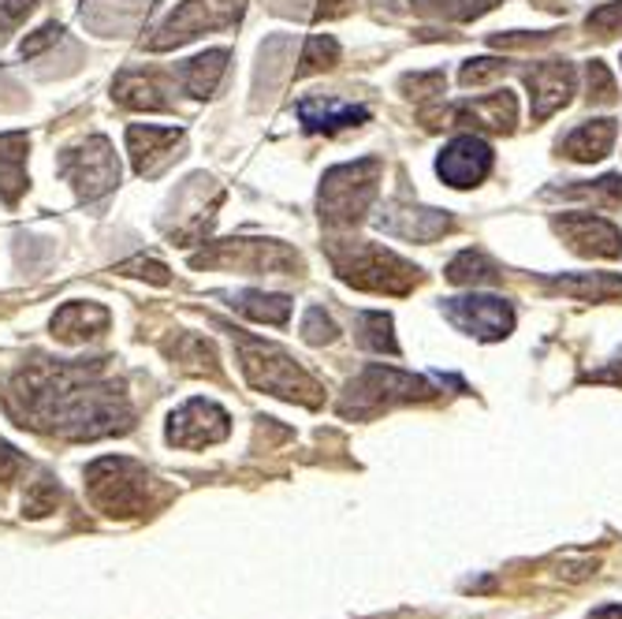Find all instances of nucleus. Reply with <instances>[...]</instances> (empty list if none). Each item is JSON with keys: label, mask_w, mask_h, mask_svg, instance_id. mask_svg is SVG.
Segmentation results:
<instances>
[{"label": "nucleus", "mask_w": 622, "mask_h": 619, "mask_svg": "<svg viewBox=\"0 0 622 619\" xmlns=\"http://www.w3.org/2000/svg\"><path fill=\"white\" fill-rule=\"evenodd\" d=\"M4 407L23 429L64 440H97L131 429V403L105 373V362H42L4 392Z\"/></svg>", "instance_id": "f257e3e1"}, {"label": "nucleus", "mask_w": 622, "mask_h": 619, "mask_svg": "<svg viewBox=\"0 0 622 619\" xmlns=\"http://www.w3.org/2000/svg\"><path fill=\"white\" fill-rule=\"evenodd\" d=\"M329 262L343 284L369 295H410L421 284V269L380 243L329 239Z\"/></svg>", "instance_id": "f03ea898"}, {"label": "nucleus", "mask_w": 622, "mask_h": 619, "mask_svg": "<svg viewBox=\"0 0 622 619\" xmlns=\"http://www.w3.org/2000/svg\"><path fill=\"white\" fill-rule=\"evenodd\" d=\"M235 348H239V366L250 388L269 392V396H280L288 403H302V407H321L324 388L283 348L246 337V332H235Z\"/></svg>", "instance_id": "7ed1b4c3"}, {"label": "nucleus", "mask_w": 622, "mask_h": 619, "mask_svg": "<svg viewBox=\"0 0 622 619\" xmlns=\"http://www.w3.org/2000/svg\"><path fill=\"white\" fill-rule=\"evenodd\" d=\"M157 478L127 456H105L86 467V497L112 519H135L153 508Z\"/></svg>", "instance_id": "20e7f679"}, {"label": "nucleus", "mask_w": 622, "mask_h": 619, "mask_svg": "<svg viewBox=\"0 0 622 619\" xmlns=\"http://www.w3.org/2000/svg\"><path fill=\"white\" fill-rule=\"evenodd\" d=\"M380 172H384L380 157H362V161L335 164V169L324 172L318 191L321 221L329 228H354L358 221H365V213L377 202Z\"/></svg>", "instance_id": "39448f33"}, {"label": "nucleus", "mask_w": 622, "mask_h": 619, "mask_svg": "<svg viewBox=\"0 0 622 619\" xmlns=\"http://www.w3.org/2000/svg\"><path fill=\"white\" fill-rule=\"evenodd\" d=\"M432 396H437V388H432L426 377L407 373L399 366L373 362V366H365L340 396V415L362 421V418H377L384 410L399 407V403H426Z\"/></svg>", "instance_id": "423d86ee"}, {"label": "nucleus", "mask_w": 622, "mask_h": 619, "mask_svg": "<svg viewBox=\"0 0 622 619\" xmlns=\"http://www.w3.org/2000/svg\"><path fill=\"white\" fill-rule=\"evenodd\" d=\"M61 175L75 186V194L83 202L105 199L108 191H116L120 183V161H116V150L105 135H90L72 150L61 153Z\"/></svg>", "instance_id": "0eeeda50"}, {"label": "nucleus", "mask_w": 622, "mask_h": 619, "mask_svg": "<svg viewBox=\"0 0 622 619\" xmlns=\"http://www.w3.org/2000/svg\"><path fill=\"white\" fill-rule=\"evenodd\" d=\"M197 269L202 265H228V269L246 273H272V277H294L302 269V258L291 247L276 239H221L210 250L191 258Z\"/></svg>", "instance_id": "6e6552de"}, {"label": "nucleus", "mask_w": 622, "mask_h": 619, "mask_svg": "<svg viewBox=\"0 0 622 619\" xmlns=\"http://www.w3.org/2000/svg\"><path fill=\"white\" fill-rule=\"evenodd\" d=\"M239 15H243V0H183V4L157 26V34L150 38V49L153 53H164V49L186 45L205 31H224V26H232Z\"/></svg>", "instance_id": "1a4fd4ad"}, {"label": "nucleus", "mask_w": 622, "mask_h": 619, "mask_svg": "<svg viewBox=\"0 0 622 619\" xmlns=\"http://www.w3.org/2000/svg\"><path fill=\"white\" fill-rule=\"evenodd\" d=\"M440 310L451 325L473 340L496 343L515 332V307L503 295H481V291L455 295V299H443Z\"/></svg>", "instance_id": "9d476101"}, {"label": "nucleus", "mask_w": 622, "mask_h": 619, "mask_svg": "<svg viewBox=\"0 0 622 619\" xmlns=\"http://www.w3.org/2000/svg\"><path fill=\"white\" fill-rule=\"evenodd\" d=\"M232 434V418L221 403L213 399H186L180 410L168 418V440L175 448H210L221 445Z\"/></svg>", "instance_id": "9b49d317"}, {"label": "nucleus", "mask_w": 622, "mask_h": 619, "mask_svg": "<svg viewBox=\"0 0 622 619\" xmlns=\"http://www.w3.org/2000/svg\"><path fill=\"white\" fill-rule=\"evenodd\" d=\"M551 228L578 258H619L622 232L600 213H562L551 221Z\"/></svg>", "instance_id": "f8f14e48"}, {"label": "nucleus", "mask_w": 622, "mask_h": 619, "mask_svg": "<svg viewBox=\"0 0 622 619\" xmlns=\"http://www.w3.org/2000/svg\"><path fill=\"white\" fill-rule=\"evenodd\" d=\"M526 86H529L533 124H545L548 116H556L562 105H570V97L578 94V72L570 61L533 64L526 72Z\"/></svg>", "instance_id": "ddd939ff"}, {"label": "nucleus", "mask_w": 622, "mask_h": 619, "mask_svg": "<svg viewBox=\"0 0 622 619\" xmlns=\"http://www.w3.org/2000/svg\"><path fill=\"white\" fill-rule=\"evenodd\" d=\"M492 172V146L481 135H455L437 157V175L455 191H470Z\"/></svg>", "instance_id": "4468645a"}, {"label": "nucleus", "mask_w": 622, "mask_h": 619, "mask_svg": "<svg viewBox=\"0 0 622 619\" xmlns=\"http://www.w3.org/2000/svg\"><path fill=\"white\" fill-rule=\"evenodd\" d=\"M377 228L395 239H410V243H432L440 235H448L455 228L448 210H429V205H410V202H392L384 205V213L377 217Z\"/></svg>", "instance_id": "2eb2a0df"}, {"label": "nucleus", "mask_w": 622, "mask_h": 619, "mask_svg": "<svg viewBox=\"0 0 622 619\" xmlns=\"http://www.w3.org/2000/svg\"><path fill=\"white\" fill-rule=\"evenodd\" d=\"M443 127H478V131H496L511 135L518 124V102L511 90H496L478 102H459L440 113Z\"/></svg>", "instance_id": "dca6fc26"}, {"label": "nucleus", "mask_w": 622, "mask_h": 619, "mask_svg": "<svg viewBox=\"0 0 622 619\" xmlns=\"http://www.w3.org/2000/svg\"><path fill=\"white\" fill-rule=\"evenodd\" d=\"M183 142L180 127H153V124H131L127 127V153L138 175H157L175 157V146Z\"/></svg>", "instance_id": "f3484780"}, {"label": "nucleus", "mask_w": 622, "mask_h": 619, "mask_svg": "<svg viewBox=\"0 0 622 619\" xmlns=\"http://www.w3.org/2000/svg\"><path fill=\"white\" fill-rule=\"evenodd\" d=\"M294 113H299V120L310 135H335V131H347V127H358L369 120L365 105L340 102V97H329V94L302 97Z\"/></svg>", "instance_id": "a211bd4d"}, {"label": "nucleus", "mask_w": 622, "mask_h": 619, "mask_svg": "<svg viewBox=\"0 0 622 619\" xmlns=\"http://www.w3.org/2000/svg\"><path fill=\"white\" fill-rule=\"evenodd\" d=\"M168 78L161 72H142V67H127V72L112 83V97L124 109L135 113H164L172 109V97H168Z\"/></svg>", "instance_id": "6ab92c4d"}, {"label": "nucleus", "mask_w": 622, "mask_h": 619, "mask_svg": "<svg viewBox=\"0 0 622 619\" xmlns=\"http://www.w3.org/2000/svg\"><path fill=\"white\" fill-rule=\"evenodd\" d=\"M150 0H90L83 8V23L101 38H124L138 31Z\"/></svg>", "instance_id": "aec40b11"}, {"label": "nucleus", "mask_w": 622, "mask_h": 619, "mask_svg": "<svg viewBox=\"0 0 622 619\" xmlns=\"http://www.w3.org/2000/svg\"><path fill=\"white\" fill-rule=\"evenodd\" d=\"M615 135H619L615 120L600 116V120L578 124L575 131H570L567 139L559 142V150H562V157H570V161H578V164L604 161V157L611 153V146H615Z\"/></svg>", "instance_id": "412c9836"}, {"label": "nucleus", "mask_w": 622, "mask_h": 619, "mask_svg": "<svg viewBox=\"0 0 622 619\" xmlns=\"http://www.w3.org/2000/svg\"><path fill=\"white\" fill-rule=\"evenodd\" d=\"M108 329V310L97 302H64L53 318V337L61 343H86Z\"/></svg>", "instance_id": "4be33fe9"}, {"label": "nucleus", "mask_w": 622, "mask_h": 619, "mask_svg": "<svg viewBox=\"0 0 622 619\" xmlns=\"http://www.w3.org/2000/svg\"><path fill=\"white\" fill-rule=\"evenodd\" d=\"M26 150H31L26 131L0 135V199L8 205H15L26 191Z\"/></svg>", "instance_id": "5701e85b"}, {"label": "nucleus", "mask_w": 622, "mask_h": 619, "mask_svg": "<svg viewBox=\"0 0 622 619\" xmlns=\"http://www.w3.org/2000/svg\"><path fill=\"white\" fill-rule=\"evenodd\" d=\"M548 291L570 295L581 302H608L622 299V277L619 273H570V277H545Z\"/></svg>", "instance_id": "b1692460"}, {"label": "nucleus", "mask_w": 622, "mask_h": 619, "mask_svg": "<svg viewBox=\"0 0 622 619\" xmlns=\"http://www.w3.org/2000/svg\"><path fill=\"white\" fill-rule=\"evenodd\" d=\"M224 67H228V49H210L180 67V86L191 97H213L224 78Z\"/></svg>", "instance_id": "393cba45"}, {"label": "nucleus", "mask_w": 622, "mask_h": 619, "mask_svg": "<svg viewBox=\"0 0 622 619\" xmlns=\"http://www.w3.org/2000/svg\"><path fill=\"white\" fill-rule=\"evenodd\" d=\"M232 310H239L243 318L265 321V325H288L291 318V299L288 295H272V291H232Z\"/></svg>", "instance_id": "a878e982"}, {"label": "nucleus", "mask_w": 622, "mask_h": 619, "mask_svg": "<svg viewBox=\"0 0 622 619\" xmlns=\"http://www.w3.org/2000/svg\"><path fill=\"white\" fill-rule=\"evenodd\" d=\"M354 332L365 351L377 355H399V340H395V321L384 310H358L354 313Z\"/></svg>", "instance_id": "bb28decb"}, {"label": "nucleus", "mask_w": 622, "mask_h": 619, "mask_svg": "<svg viewBox=\"0 0 622 619\" xmlns=\"http://www.w3.org/2000/svg\"><path fill=\"white\" fill-rule=\"evenodd\" d=\"M545 199H586L600 210H619L622 205V175L611 172L592 183H570V186H548Z\"/></svg>", "instance_id": "cd10ccee"}, {"label": "nucleus", "mask_w": 622, "mask_h": 619, "mask_svg": "<svg viewBox=\"0 0 622 619\" xmlns=\"http://www.w3.org/2000/svg\"><path fill=\"white\" fill-rule=\"evenodd\" d=\"M448 280L459 288H481V284H500V269L481 250H462L448 262Z\"/></svg>", "instance_id": "c85d7f7f"}, {"label": "nucleus", "mask_w": 622, "mask_h": 619, "mask_svg": "<svg viewBox=\"0 0 622 619\" xmlns=\"http://www.w3.org/2000/svg\"><path fill=\"white\" fill-rule=\"evenodd\" d=\"M168 351H172V359L180 362L186 373H210V377H216V373H221V366H216L213 343L202 340V337H194V332H183L180 343H172Z\"/></svg>", "instance_id": "c756f323"}, {"label": "nucleus", "mask_w": 622, "mask_h": 619, "mask_svg": "<svg viewBox=\"0 0 622 619\" xmlns=\"http://www.w3.org/2000/svg\"><path fill=\"white\" fill-rule=\"evenodd\" d=\"M335 64H340V42H335L332 34H310L302 45V56H299L294 75L305 78V75L329 72V67H335Z\"/></svg>", "instance_id": "7c9ffc66"}, {"label": "nucleus", "mask_w": 622, "mask_h": 619, "mask_svg": "<svg viewBox=\"0 0 622 619\" xmlns=\"http://www.w3.org/2000/svg\"><path fill=\"white\" fill-rule=\"evenodd\" d=\"M500 0H414L421 15H437V19H451V23H470V19L492 12Z\"/></svg>", "instance_id": "2f4dec72"}, {"label": "nucleus", "mask_w": 622, "mask_h": 619, "mask_svg": "<svg viewBox=\"0 0 622 619\" xmlns=\"http://www.w3.org/2000/svg\"><path fill=\"white\" fill-rule=\"evenodd\" d=\"M507 61H500V56H478V61H467L459 72V83L467 86V90H478V86H489L492 78H500L507 72Z\"/></svg>", "instance_id": "473e14b6"}, {"label": "nucleus", "mask_w": 622, "mask_h": 619, "mask_svg": "<svg viewBox=\"0 0 622 619\" xmlns=\"http://www.w3.org/2000/svg\"><path fill=\"white\" fill-rule=\"evenodd\" d=\"M302 340L310 343V348H324V343L340 340V325H335L321 307H310L302 318Z\"/></svg>", "instance_id": "72a5a7b5"}, {"label": "nucleus", "mask_w": 622, "mask_h": 619, "mask_svg": "<svg viewBox=\"0 0 622 619\" xmlns=\"http://www.w3.org/2000/svg\"><path fill=\"white\" fill-rule=\"evenodd\" d=\"M399 86L410 90V97H418V102H437L443 94V86H448V78H443V72H414V75H403Z\"/></svg>", "instance_id": "f704fd0d"}, {"label": "nucleus", "mask_w": 622, "mask_h": 619, "mask_svg": "<svg viewBox=\"0 0 622 619\" xmlns=\"http://www.w3.org/2000/svg\"><path fill=\"white\" fill-rule=\"evenodd\" d=\"M56 504H61V489H56L49 478H42V481H34V489L26 493V500H23V515L42 519V515H49V511H56Z\"/></svg>", "instance_id": "c9c22d12"}, {"label": "nucleus", "mask_w": 622, "mask_h": 619, "mask_svg": "<svg viewBox=\"0 0 622 619\" xmlns=\"http://www.w3.org/2000/svg\"><path fill=\"white\" fill-rule=\"evenodd\" d=\"M586 31L597 38H615L622 34V0H611V4H600L597 12H589Z\"/></svg>", "instance_id": "e433bc0d"}, {"label": "nucleus", "mask_w": 622, "mask_h": 619, "mask_svg": "<svg viewBox=\"0 0 622 619\" xmlns=\"http://www.w3.org/2000/svg\"><path fill=\"white\" fill-rule=\"evenodd\" d=\"M586 78H589V97H592V102H597V105H611V102H615V78H611L604 61H589Z\"/></svg>", "instance_id": "4c0bfd02"}, {"label": "nucleus", "mask_w": 622, "mask_h": 619, "mask_svg": "<svg viewBox=\"0 0 622 619\" xmlns=\"http://www.w3.org/2000/svg\"><path fill=\"white\" fill-rule=\"evenodd\" d=\"M120 273L124 277H142V280H153V284H168L172 277H168V269L161 262H153V258H135V262H124L120 265Z\"/></svg>", "instance_id": "58836bf2"}, {"label": "nucleus", "mask_w": 622, "mask_h": 619, "mask_svg": "<svg viewBox=\"0 0 622 619\" xmlns=\"http://www.w3.org/2000/svg\"><path fill=\"white\" fill-rule=\"evenodd\" d=\"M61 34H64V26L61 23H45V26H37V31L26 38L23 45H19V53L23 56H37L42 53V49H49V45H56L61 42Z\"/></svg>", "instance_id": "ea45409f"}, {"label": "nucleus", "mask_w": 622, "mask_h": 619, "mask_svg": "<svg viewBox=\"0 0 622 619\" xmlns=\"http://www.w3.org/2000/svg\"><path fill=\"white\" fill-rule=\"evenodd\" d=\"M559 578H567V583H586V578L597 575V567H600V559H592V556H581V559H559Z\"/></svg>", "instance_id": "a19ab883"}, {"label": "nucleus", "mask_w": 622, "mask_h": 619, "mask_svg": "<svg viewBox=\"0 0 622 619\" xmlns=\"http://www.w3.org/2000/svg\"><path fill=\"white\" fill-rule=\"evenodd\" d=\"M23 467H26L23 451H15L4 437H0V481H12Z\"/></svg>", "instance_id": "79ce46f5"}, {"label": "nucleus", "mask_w": 622, "mask_h": 619, "mask_svg": "<svg viewBox=\"0 0 622 619\" xmlns=\"http://www.w3.org/2000/svg\"><path fill=\"white\" fill-rule=\"evenodd\" d=\"M354 0H318V8H313V19H340L351 12Z\"/></svg>", "instance_id": "37998d69"}, {"label": "nucleus", "mask_w": 622, "mask_h": 619, "mask_svg": "<svg viewBox=\"0 0 622 619\" xmlns=\"http://www.w3.org/2000/svg\"><path fill=\"white\" fill-rule=\"evenodd\" d=\"M589 381H611V385H622V351H619L615 359H611V366L589 373Z\"/></svg>", "instance_id": "c03bdc74"}]
</instances>
